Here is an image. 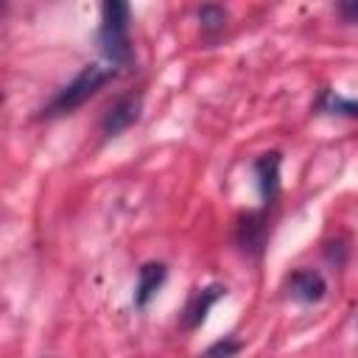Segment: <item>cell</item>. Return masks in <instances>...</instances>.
Instances as JSON below:
<instances>
[{
    "label": "cell",
    "instance_id": "obj_1",
    "mask_svg": "<svg viewBox=\"0 0 358 358\" xmlns=\"http://www.w3.org/2000/svg\"><path fill=\"white\" fill-rule=\"evenodd\" d=\"M98 48L112 67H131L134 48L129 39V6L117 0H106L101 6V25H98Z\"/></svg>",
    "mask_w": 358,
    "mask_h": 358
},
{
    "label": "cell",
    "instance_id": "obj_2",
    "mask_svg": "<svg viewBox=\"0 0 358 358\" xmlns=\"http://www.w3.org/2000/svg\"><path fill=\"white\" fill-rule=\"evenodd\" d=\"M117 76V70L112 67V64H98V62H90V64H84L76 76H73V81L70 84H64L50 101H48V106L42 109V115L45 117H56V115H70L73 109H78V106H84L101 87H106L112 78Z\"/></svg>",
    "mask_w": 358,
    "mask_h": 358
},
{
    "label": "cell",
    "instance_id": "obj_3",
    "mask_svg": "<svg viewBox=\"0 0 358 358\" xmlns=\"http://www.w3.org/2000/svg\"><path fill=\"white\" fill-rule=\"evenodd\" d=\"M143 112V95L140 92H126L120 98H115L106 112L101 115V134L103 137H117L120 131H126L129 126H134L140 120Z\"/></svg>",
    "mask_w": 358,
    "mask_h": 358
},
{
    "label": "cell",
    "instance_id": "obj_4",
    "mask_svg": "<svg viewBox=\"0 0 358 358\" xmlns=\"http://www.w3.org/2000/svg\"><path fill=\"white\" fill-rule=\"evenodd\" d=\"M221 296H227V285H221V282H213V285H204V288H193L190 296H187V305H185V310H182V327H185V330L199 327V324L207 319V310H210Z\"/></svg>",
    "mask_w": 358,
    "mask_h": 358
},
{
    "label": "cell",
    "instance_id": "obj_5",
    "mask_svg": "<svg viewBox=\"0 0 358 358\" xmlns=\"http://www.w3.org/2000/svg\"><path fill=\"white\" fill-rule=\"evenodd\" d=\"M280 151H266V154H257L255 162H252V171L257 176V190H260V199L263 204H274L277 193H280Z\"/></svg>",
    "mask_w": 358,
    "mask_h": 358
},
{
    "label": "cell",
    "instance_id": "obj_6",
    "mask_svg": "<svg viewBox=\"0 0 358 358\" xmlns=\"http://www.w3.org/2000/svg\"><path fill=\"white\" fill-rule=\"evenodd\" d=\"M285 291L296 302H319L327 294V282L316 268H296L285 277Z\"/></svg>",
    "mask_w": 358,
    "mask_h": 358
},
{
    "label": "cell",
    "instance_id": "obj_7",
    "mask_svg": "<svg viewBox=\"0 0 358 358\" xmlns=\"http://www.w3.org/2000/svg\"><path fill=\"white\" fill-rule=\"evenodd\" d=\"M235 243L241 246V252L255 255V257L263 252V246H266V218H263V213L249 210V213H243L238 218Z\"/></svg>",
    "mask_w": 358,
    "mask_h": 358
},
{
    "label": "cell",
    "instance_id": "obj_8",
    "mask_svg": "<svg viewBox=\"0 0 358 358\" xmlns=\"http://www.w3.org/2000/svg\"><path fill=\"white\" fill-rule=\"evenodd\" d=\"M165 277H168L165 263H159V260L143 263L137 271V285H134V308H145L154 299V294L162 288Z\"/></svg>",
    "mask_w": 358,
    "mask_h": 358
},
{
    "label": "cell",
    "instance_id": "obj_9",
    "mask_svg": "<svg viewBox=\"0 0 358 358\" xmlns=\"http://www.w3.org/2000/svg\"><path fill=\"white\" fill-rule=\"evenodd\" d=\"M316 109L319 112H327V115H341V117H358V101H350L333 90H324L316 101Z\"/></svg>",
    "mask_w": 358,
    "mask_h": 358
},
{
    "label": "cell",
    "instance_id": "obj_10",
    "mask_svg": "<svg viewBox=\"0 0 358 358\" xmlns=\"http://www.w3.org/2000/svg\"><path fill=\"white\" fill-rule=\"evenodd\" d=\"M199 22L207 34H218L227 25V8L215 6V3H207V6L199 8Z\"/></svg>",
    "mask_w": 358,
    "mask_h": 358
},
{
    "label": "cell",
    "instance_id": "obj_11",
    "mask_svg": "<svg viewBox=\"0 0 358 358\" xmlns=\"http://www.w3.org/2000/svg\"><path fill=\"white\" fill-rule=\"evenodd\" d=\"M241 352V341L238 338H218L215 344H210L199 358H232V355H238Z\"/></svg>",
    "mask_w": 358,
    "mask_h": 358
},
{
    "label": "cell",
    "instance_id": "obj_12",
    "mask_svg": "<svg viewBox=\"0 0 358 358\" xmlns=\"http://www.w3.org/2000/svg\"><path fill=\"white\" fill-rule=\"evenodd\" d=\"M344 22H358V0H344L336 6Z\"/></svg>",
    "mask_w": 358,
    "mask_h": 358
}]
</instances>
